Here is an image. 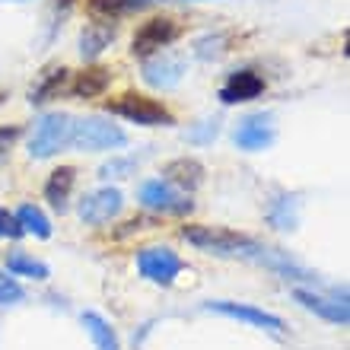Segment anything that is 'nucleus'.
I'll return each mask as SVG.
<instances>
[{
	"instance_id": "obj_20",
	"label": "nucleus",
	"mask_w": 350,
	"mask_h": 350,
	"mask_svg": "<svg viewBox=\"0 0 350 350\" xmlns=\"http://www.w3.org/2000/svg\"><path fill=\"white\" fill-rule=\"evenodd\" d=\"M16 220H19V226H23V232H32L38 239H48V236H51V223H48V217L38 211L36 204H23L16 211Z\"/></svg>"
},
{
	"instance_id": "obj_11",
	"label": "nucleus",
	"mask_w": 350,
	"mask_h": 350,
	"mask_svg": "<svg viewBox=\"0 0 350 350\" xmlns=\"http://www.w3.org/2000/svg\"><path fill=\"white\" fill-rule=\"evenodd\" d=\"M274 124H271V115H252L236 128V147L249 150V153H258V150H267L274 144Z\"/></svg>"
},
{
	"instance_id": "obj_16",
	"label": "nucleus",
	"mask_w": 350,
	"mask_h": 350,
	"mask_svg": "<svg viewBox=\"0 0 350 350\" xmlns=\"http://www.w3.org/2000/svg\"><path fill=\"white\" fill-rule=\"evenodd\" d=\"M64 83H67L64 67H48V70L38 74V80L32 83V90H29V102H32V105H42V102L55 99L57 92L64 90Z\"/></svg>"
},
{
	"instance_id": "obj_15",
	"label": "nucleus",
	"mask_w": 350,
	"mask_h": 350,
	"mask_svg": "<svg viewBox=\"0 0 350 350\" xmlns=\"http://www.w3.org/2000/svg\"><path fill=\"white\" fill-rule=\"evenodd\" d=\"M111 83V70H105V67H86V70H80L74 80V96L77 99H96V96H102V92L109 90Z\"/></svg>"
},
{
	"instance_id": "obj_23",
	"label": "nucleus",
	"mask_w": 350,
	"mask_h": 350,
	"mask_svg": "<svg viewBox=\"0 0 350 350\" xmlns=\"http://www.w3.org/2000/svg\"><path fill=\"white\" fill-rule=\"evenodd\" d=\"M290 201H293V198H280V201L271 207V213H267L277 230H293L296 226V213H293V204Z\"/></svg>"
},
{
	"instance_id": "obj_26",
	"label": "nucleus",
	"mask_w": 350,
	"mask_h": 350,
	"mask_svg": "<svg viewBox=\"0 0 350 350\" xmlns=\"http://www.w3.org/2000/svg\"><path fill=\"white\" fill-rule=\"evenodd\" d=\"M0 236H10V239H19V236H23V226H19L16 213L0 211Z\"/></svg>"
},
{
	"instance_id": "obj_9",
	"label": "nucleus",
	"mask_w": 350,
	"mask_h": 350,
	"mask_svg": "<svg viewBox=\"0 0 350 350\" xmlns=\"http://www.w3.org/2000/svg\"><path fill=\"white\" fill-rule=\"evenodd\" d=\"M121 204H124V198H121L118 188H99V191L86 194L80 201V220L90 223V226H102L111 217H118Z\"/></svg>"
},
{
	"instance_id": "obj_6",
	"label": "nucleus",
	"mask_w": 350,
	"mask_h": 350,
	"mask_svg": "<svg viewBox=\"0 0 350 350\" xmlns=\"http://www.w3.org/2000/svg\"><path fill=\"white\" fill-rule=\"evenodd\" d=\"M137 267H140V274L147 277V280H153V284H163L169 286L175 280V277L182 274V258L175 255L172 249H159V245H153V249H144L137 255Z\"/></svg>"
},
{
	"instance_id": "obj_19",
	"label": "nucleus",
	"mask_w": 350,
	"mask_h": 350,
	"mask_svg": "<svg viewBox=\"0 0 350 350\" xmlns=\"http://www.w3.org/2000/svg\"><path fill=\"white\" fill-rule=\"evenodd\" d=\"M83 325H86V332H90L92 344H96V350H121L118 338L111 332V325L105 322L99 312H83Z\"/></svg>"
},
{
	"instance_id": "obj_17",
	"label": "nucleus",
	"mask_w": 350,
	"mask_h": 350,
	"mask_svg": "<svg viewBox=\"0 0 350 350\" xmlns=\"http://www.w3.org/2000/svg\"><path fill=\"white\" fill-rule=\"evenodd\" d=\"M74 182H77V169L74 166H61V169L51 172V178H48V185H45V198L51 201V207L64 211L67 198H70V191H74Z\"/></svg>"
},
{
	"instance_id": "obj_22",
	"label": "nucleus",
	"mask_w": 350,
	"mask_h": 350,
	"mask_svg": "<svg viewBox=\"0 0 350 350\" xmlns=\"http://www.w3.org/2000/svg\"><path fill=\"white\" fill-rule=\"evenodd\" d=\"M7 271L10 274H23V277H32V280H45L48 277V265H42V261L29 258V255H23V252H13L7 258Z\"/></svg>"
},
{
	"instance_id": "obj_7",
	"label": "nucleus",
	"mask_w": 350,
	"mask_h": 350,
	"mask_svg": "<svg viewBox=\"0 0 350 350\" xmlns=\"http://www.w3.org/2000/svg\"><path fill=\"white\" fill-rule=\"evenodd\" d=\"M140 201H144V207L159 213H191L194 207V201H188V194H182L178 188L163 182V178L140 185Z\"/></svg>"
},
{
	"instance_id": "obj_1",
	"label": "nucleus",
	"mask_w": 350,
	"mask_h": 350,
	"mask_svg": "<svg viewBox=\"0 0 350 350\" xmlns=\"http://www.w3.org/2000/svg\"><path fill=\"white\" fill-rule=\"evenodd\" d=\"M182 239L191 242L194 249L211 252V255H242V258H261V261L267 255V249H261L255 239L230 230H217V226H185Z\"/></svg>"
},
{
	"instance_id": "obj_8",
	"label": "nucleus",
	"mask_w": 350,
	"mask_h": 350,
	"mask_svg": "<svg viewBox=\"0 0 350 350\" xmlns=\"http://www.w3.org/2000/svg\"><path fill=\"white\" fill-rule=\"evenodd\" d=\"M207 312H220V315H230V319H239V322H249L255 328H265V332H286V325L280 315L274 312H265V309H255V306H242V303H230V299H217V303H207L204 306Z\"/></svg>"
},
{
	"instance_id": "obj_3",
	"label": "nucleus",
	"mask_w": 350,
	"mask_h": 350,
	"mask_svg": "<svg viewBox=\"0 0 350 350\" xmlns=\"http://www.w3.org/2000/svg\"><path fill=\"white\" fill-rule=\"evenodd\" d=\"M77 150H86V153H99V150H111V147H124L128 137L118 124L99 118V115H90V118L74 121V137H70Z\"/></svg>"
},
{
	"instance_id": "obj_28",
	"label": "nucleus",
	"mask_w": 350,
	"mask_h": 350,
	"mask_svg": "<svg viewBox=\"0 0 350 350\" xmlns=\"http://www.w3.org/2000/svg\"><path fill=\"white\" fill-rule=\"evenodd\" d=\"M0 102H3V92H0Z\"/></svg>"
},
{
	"instance_id": "obj_25",
	"label": "nucleus",
	"mask_w": 350,
	"mask_h": 350,
	"mask_svg": "<svg viewBox=\"0 0 350 350\" xmlns=\"http://www.w3.org/2000/svg\"><path fill=\"white\" fill-rule=\"evenodd\" d=\"M131 172H134V159H111L99 169L102 178H128Z\"/></svg>"
},
{
	"instance_id": "obj_21",
	"label": "nucleus",
	"mask_w": 350,
	"mask_h": 350,
	"mask_svg": "<svg viewBox=\"0 0 350 350\" xmlns=\"http://www.w3.org/2000/svg\"><path fill=\"white\" fill-rule=\"evenodd\" d=\"M153 0H90V13L96 16H121V13H134V10H144Z\"/></svg>"
},
{
	"instance_id": "obj_18",
	"label": "nucleus",
	"mask_w": 350,
	"mask_h": 350,
	"mask_svg": "<svg viewBox=\"0 0 350 350\" xmlns=\"http://www.w3.org/2000/svg\"><path fill=\"white\" fill-rule=\"evenodd\" d=\"M111 38H115V26L111 23H92V26H86L83 36H80V55L86 61L99 57L111 45Z\"/></svg>"
},
{
	"instance_id": "obj_10",
	"label": "nucleus",
	"mask_w": 350,
	"mask_h": 350,
	"mask_svg": "<svg viewBox=\"0 0 350 350\" xmlns=\"http://www.w3.org/2000/svg\"><path fill=\"white\" fill-rule=\"evenodd\" d=\"M182 57L178 55H169V51H157V57H150L147 64H144V80H147L153 90H172L178 86L182 80Z\"/></svg>"
},
{
	"instance_id": "obj_5",
	"label": "nucleus",
	"mask_w": 350,
	"mask_h": 350,
	"mask_svg": "<svg viewBox=\"0 0 350 350\" xmlns=\"http://www.w3.org/2000/svg\"><path fill=\"white\" fill-rule=\"evenodd\" d=\"M178 36H182V29H178L175 19L153 16V19H147L137 32H134L131 51H134L137 57H150V55H157V51H163V48H169Z\"/></svg>"
},
{
	"instance_id": "obj_14",
	"label": "nucleus",
	"mask_w": 350,
	"mask_h": 350,
	"mask_svg": "<svg viewBox=\"0 0 350 350\" xmlns=\"http://www.w3.org/2000/svg\"><path fill=\"white\" fill-rule=\"evenodd\" d=\"M163 175H166L163 182H169L172 188H178V191H194V188L204 182V166L198 163V159H191V157H182V159L166 163Z\"/></svg>"
},
{
	"instance_id": "obj_4",
	"label": "nucleus",
	"mask_w": 350,
	"mask_h": 350,
	"mask_svg": "<svg viewBox=\"0 0 350 350\" xmlns=\"http://www.w3.org/2000/svg\"><path fill=\"white\" fill-rule=\"evenodd\" d=\"M105 109L111 115H121V118L134 121V124H144V128H157V124H172V115L166 111V105L157 99H147V96H137V92H124L118 99H109Z\"/></svg>"
},
{
	"instance_id": "obj_24",
	"label": "nucleus",
	"mask_w": 350,
	"mask_h": 350,
	"mask_svg": "<svg viewBox=\"0 0 350 350\" xmlns=\"http://www.w3.org/2000/svg\"><path fill=\"white\" fill-rule=\"evenodd\" d=\"M23 299V286L7 274V271H0V306H13Z\"/></svg>"
},
{
	"instance_id": "obj_12",
	"label": "nucleus",
	"mask_w": 350,
	"mask_h": 350,
	"mask_svg": "<svg viewBox=\"0 0 350 350\" xmlns=\"http://www.w3.org/2000/svg\"><path fill=\"white\" fill-rule=\"evenodd\" d=\"M261 90H265V80L255 70H239L220 86V102L223 105H239V102L258 99Z\"/></svg>"
},
{
	"instance_id": "obj_27",
	"label": "nucleus",
	"mask_w": 350,
	"mask_h": 350,
	"mask_svg": "<svg viewBox=\"0 0 350 350\" xmlns=\"http://www.w3.org/2000/svg\"><path fill=\"white\" fill-rule=\"evenodd\" d=\"M16 140H19V128H13V124H10V128H0V163L10 157V150H13Z\"/></svg>"
},
{
	"instance_id": "obj_2",
	"label": "nucleus",
	"mask_w": 350,
	"mask_h": 350,
	"mask_svg": "<svg viewBox=\"0 0 350 350\" xmlns=\"http://www.w3.org/2000/svg\"><path fill=\"white\" fill-rule=\"evenodd\" d=\"M70 137H74V118H70V115H64V111L42 115V118L36 121L32 140H29V157L32 159H51L55 153H61L64 147H70Z\"/></svg>"
},
{
	"instance_id": "obj_13",
	"label": "nucleus",
	"mask_w": 350,
	"mask_h": 350,
	"mask_svg": "<svg viewBox=\"0 0 350 350\" xmlns=\"http://www.w3.org/2000/svg\"><path fill=\"white\" fill-rule=\"evenodd\" d=\"M293 299L303 306V309H309V312L322 315L325 322H334V325H347V322H350L347 303H334V299H325V296L312 293V290H293Z\"/></svg>"
}]
</instances>
